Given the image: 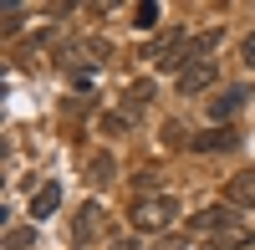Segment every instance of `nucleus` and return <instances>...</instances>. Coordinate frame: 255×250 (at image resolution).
Segmentation results:
<instances>
[{
	"label": "nucleus",
	"instance_id": "obj_1",
	"mask_svg": "<svg viewBox=\"0 0 255 250\" xmlns=\"http://www.w3.org/2000/svg\"><path fill=\"white\" fill-rule=\"evenodd\" d=\"M128 220H133L143 235H168V225L179 220V204L168 199V194H153V199H138Z\"/></svg>",
	"mask_w": 255,
	"mask_h": 250
},
{
	"label": "nucleus",
	"instance_id": "obj_2",
	"mask_svg": "<svg viewBox=\"0 0 255 250\" xmlns=\"http://www.w3.org/2000/svg\"><path fill=\"white\" fill-rule=\"evenodd\" d=\"M235 225H240V210H235V204H209V210L194 215V230L209 235V240L225 235V230H235ZM240 230H245V225H240Z\"/></svg>",
	"mask_w": 255,
	"mask_h": 250
},
{
	"label": "nucleus",
	"instance_id": "obj_3",
	"mask_svg": "<svg viewBox=\"0 0 255 250\" xmlns=\"http://www.w3.org/2000/svg\"><path fill=\"white\" fill-rule=\"evenodd\" d=\"M102 220H108V215H102V204H82V210H77V225H72V245H77V250L92 245V240L102 235Z\"/></svg>",
	"mask_w": 255,
	"mask_h": 250
},
{
	"label": "nucleus",
	"instance_id": "obj_4",
	"mask_svg": "<svg viewBox=\"0 0 255 250\" xmlns=\"http://www.w3.org/2000/svg\"><path fill=\"white\" fill-rule=\"evenodd\" d=\"M245 102H250V87H225L215 102H209V118H215V123H230V118L245 108Z\"/></svg>",
	"mask_w": 255,
	"mask_h": 250
},
{
	"label": "nucleus",
	"instance_id": "obj_5",
	"mask_svg": "<svg viewBox=\"0 0 255 250\" xmlns=\"http://www.w3.org/2000/svg\"><path fill=\"white\" fill-rule=\"evenodd\" d=\"M225 199L235 204V210H245V204H255V169H240L235 179L225 184Z\"/></svg>",
	"mask_w": 255,
	"mask_h": 250
},
{
	"label": "nucleus",
	"instance_id": "obj_6",
	"mask_svg": "<svg viewBox=\"0 0 255 250\" xmlns=\"http://www.w3.org/2000/svg\"><path fill=\"white\" fill-rule=\"evenodd\" d=\"M209 82H215V61H199V67H189V72H179V92L184 97H194V92H204Z\"/></svg>",
	"mask_w": 255,
	"mask_h": 250
},
{
	"label": "nucleus",
	"instance_id": "obj_7",
	"mask_svg": "<svg viewBox=\"0 0 255 250\" xmlns=\"http://www.w3.org/2000/svg\"><path fill=\"white\" fill-rule=\"evenodd\" d=\"M230 143H240V133H235V128H215V133H199L189 148H194V153H225Z\"/></svg>",
	"mask_w": 255,
	"mask_h": 250
},
{
	"label": "nucleus",
	"instance_id": "obj_8",
	"mask_svg": "<svg viewBox=\"0 0 255 250\" xmlns=\"http://www.w3.org/2000/svg\"><path fill=\"white\" fill-rule=\"evenodd\" d=\"M61 204V184H41V189L31 194V220H51Z\"/></svg>",
	"mask_w": 255,
	"mask_h": 250
},
{
	"label": "nucleus",
	"instance_id": "obj_9",
	"mask_svg": "<svg viewBox=\"0 0 255 250\" xmlns=\"http://www.w3.org/2000/svg\"><path fill=\"white\" fill-rule=\"evenodd\" d=\"M138 26H158V5H153V0L138 5Z\"/></svg>",
	"mask_w": 255,
	"mask_h": 250
},
{
	"label": "nucleus",
	"instance_id": "obj_10",
	"mask_svg": "<svg viewBox=\"0 0 255 250\" xmlns=\"http://www.w3.org/2000/svg\"><path fill=\"white\" fill-rule=\"evenodd\" d=\"M128 123H133V118H118V113H108V118H102V133H128Z\"/></svg>",
	"mask_w": 255,
	"mask_h": 250
},
{
	"label": "nucleus",
	"instance_id": "obj_11",
	"mask_svg": "<svg viewBox=\"0 0 255 250\" xmlns=\"http://www.w3.org/2000/svg\"><path fill=\"white\" fill-rule=\"evenodd\" d=\"M31 240H36L31 230H10V235H5V250H20V245H31Z\"/></svg>",
	"mask_w": 255,
	"mask_h": 250
},
{
	"label": "nucleus",
	"instance_id": "obj_12",
	"mask_svg": "<svg viewBox=\"0 0 255 250\" xmlns=\"http://www.w3.org/2000/svg\"><path fill=\"white\" fill-rule=\"evenodd\" d=\"M240 56H245V67H250V72H255V31H250V36H245V46H240Z\"/></svg>",
	"mask_w": 255,
	"mask_h": 250
},
{
	"label": "nucleus",
	"instance_id": "obj_13",
	"mask_svg": "<svg viewBox=\"0 0 255 250\" xmlns=\"http://www.w3.org/2000/svg\"><path fill=\"white\" fill-rule=\"evenodd\" d=\"M184 245H189V240H184V235H163V240H158V245H153V250H184Z\"/></svg>",
	"mask_w": 255,
	"mask_h": 250
},
{
	"label": "nucleus",
	"instance_id": "obj_14",
	"mask_svg": "<svg viewBox=\"0 0 255 250\" xmlns=\"http://www.w3.org/2000/svg\"><path fill=\"white\" fill-rule=\"evenodd\" d=\"M108 250H138V240H113Z\"/></svg>",
	"mask_w": 255,
	"mask_h": 250
}]
</instances>
